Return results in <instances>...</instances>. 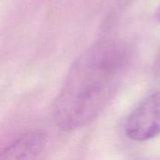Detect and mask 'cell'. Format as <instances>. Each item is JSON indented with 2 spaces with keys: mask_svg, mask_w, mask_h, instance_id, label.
I'll use <instances>...</instances> for the list:
<instances>
[{
  "mask_svg": "<svg viewBox=\"0 0 160 160\" xmlns=\"http://www.w3.org/2000/svg\"><path fill=\"white\" fill-rule=\"evenodd\" d=\"M124 130L134 142H146L160 135V91L149 95L133 109Z\"/></svg>",
  "mask_w": 160,
  "mask_h": 160,
  "instance_id": "obj_2",
  "label": "cell"
},
{
  "mask_svg": "<svg viewBox=\"0 0 160 160\" xmlns=\"http://www.w3.org/2000/svg\"><path fill=\"white\" fill-rule=\"evenodd\" d=\"M154 73L157 79L160 81V49L158 51V53L157 55V58L155 60V65H154Z\"/></svg>",
  "mask_w": 160,
  "mask_h": 160,
  "instance_id": "obj_4",
  "label": "cell"
},
{
  "mask_svg": "<svg viewBox=\"0 0 160 160\" xmlns=\"http://www.w3.org/2000/svg\"><path fill=\"white\" fill-rule=\"evenodd\" d=\"M130 1H131V0H118L119 4H120L121 6H126V5L128 4Z\"/></svg>",
  "mask_w": 160,
  "mask_h": 160,
  "instance_id": "obj_6",
  "label": "cell"
},
{
  "mask_svg": "<svg viewBox=\"0 0 160 160\" xmlns=\"http://www.w3.org/2000/svg\"><path fill=\"white\" fill-rule=\"evenodd\" d=\"M155 19L157 20V21H158L160 22V5L158 6V8H157V10H156V12H155Z\"/></svg>",
  "mask_w": 160,
  "mask_h": 160,
  "instance_id": "obj_5",
  "label": "cell"
},
{
  "mask_svg": "<svg viewBox=\"0 0 160 160\" xmlns=\"http://www.w3.org/2000/svg\"><path fill=\"white\" fill-rule=\"evenodd\" d=\"M46 140V134L41 130L27 132L3 149L0 152V159H35L43 151Z\"/></svg>",
  "mask_w": 160,
  "mask_h": 160,
  "instance_id": "obj_3",
  "label": "cell"
},
{
  "mask_svg": "<svg viewBox=\"0 0 160 160\" xmlns=\"http://www.w3.org/2000/svg\"><path fill=\"white\" fill-rule=\"evenodd\" d=\"M127 59L124 46L99 42L74 62L53 105L54 120L61 129L83 128L99 115L111 81Z\"/></svg>",
  "mask_w": 160,
  "mask_h": 160,
  "instance_id": "obj_1",
  "label": "cell"
}]
</instances>
